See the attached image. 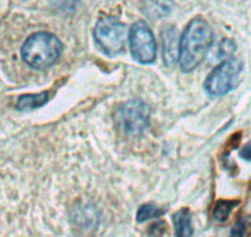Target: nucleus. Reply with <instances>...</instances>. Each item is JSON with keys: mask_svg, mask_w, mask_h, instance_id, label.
Wrapping results in <instances>:
<instances>
[{"mask_svg": "<svg viewBox=\"0 0 251 237\" xmlns=\"http://www.w3.org/2000/svg\"><path fill=\"white\" fill-rule=\"evenodd\" d=\"M213 43V32L204 20H192L182 33L178 45V63L183 72H191L206 58Z\"/></svg>", "mask_w": 251, "mask_h": 237, "instance_id": "nucleus-1", "label": "nucleus"}, {"mask_svg": "<svg viewBox=\"0 0 251 237\" xmlns=\"http://www.w3.org/2000/svg\"><path fill=\"white\" fill-rule=\"evenodd\" d=\"M62 50V43L54 35L37 32L25 41L21 47V57L32 68L46 69L58 61Z\"/></svg>", "mask_w": 251, "mask_h": 237, "instance_id": "nucleus-2", "label": "nucleus"}, {"mask_svg": "<svg viewBox=\"0 0 251 237\" xmlns=\"http://www.w3.org/2000/svg\"><path fill=\"white\" fill-rule=\"evenodd\" d=\"M243 63L238 59H226L211 72L204 82V89L212 96H222L231 90L239 82Z\"/></svg>", "mask_w": 251, "mask_h": 237, "instance_id": "nucleus-3", "label": "nucleus"}, {"mask_svg": "<svg viewBox=\"0 0 251 237\" xmlns=\"http://www.w3.org/2000/svg\"><path fill=\"white\" fill-rule=\"evenodd\" d=\"M116 120L120 129L126 134L141 135L148 127L151 111L143 101L129 100L118 108Z\"/></svg>", "mask_w": 251, "mask_h": 237, "instance_id": "nucleus-4", "label": "nucleus"}, {"mask_svg": "<svg viewBox=\"0 0 251 237\" xmlns=\"http://www.w3.org/2000/svg\"><path fill=\"white\" fill-rule=\"evenodd\" d=\"M126 26L112 18H105L98 21L95 26V40L99 47L107 56H117L125 46Z\"/></svg>", "mask_w": 251, "mask_h": 237, "instance_id": "nucleus-5", "label": "nucleus"}, {"mask_svg": "<svg viewBox=\"0 0 251 237\" xmlns=\"http://www.w3.org/2000/svg\"><path fill=\"white\" fill-rule=\"evenodd\" d=\"M129 46H131L132 56L139 63L149 64L155 61V38L144 21H137L132 25L129 30Z\"/></svg>", "mask_w": 251, "mask_h": 237, "instance_id": "nucleus-6", "label": "nucleus"}, {"mask_svg": "<svg viewBox=\"0 0 251 237\" xmlns=\"http://www.w3.org/2000/svg\"><path fill=\"white\" fill-rule=\"evenodd\" d=\"M174 227L176 237H191L194 234L191 214L188 209H181L174 215Z\"/></svg>", "mask_w": 251, "mask_h": 237, "instance_id": "nucleus-7", "label": "nucleus"}, {"mask_svg": "<svg viewBox=\"0 0 251 237\" xmlns=\"http://www.w3.org/2000/svg\"><path fill=\"white\" fill-rule=\"evenodd\" d=\"M180 45V43H178ZM163 48H164V61L170 66L178 59V46L176 45V33L173 30L166 31L163 35Z\"/></svg>", "mask_w": 251, "mask_h": 237, "instance_id": "nucleus-8", "label": "nucleus"}, {"mask_svg": "<svg viewBox=\"0 0 251 237\" xmlns=\"http://www.w3.org/2000/svg\"><path fill=\"white\" fill-rule=\"evenodd\" d=\"M48 101V93L42 91L38 94H26L19 98L16 108L19 110H33L41 108Z\"/></svg>", "mask_w": 251, "mask_h": 237, "instance_id": "nucleus-9", "label": "nucleus"}, {"mask_svg": "<svg viewBox=\"0 0 251 237\" xmlns=\"http://www.w3.org/2000/svg\"><path fill=\"white\" fill-rule=\"evenodd\" d=\"M238 204V200H219L214 205L213 217L218 221H226Z\"/></svg>", "mask_w": 251, "mask_h": 237, "instance_id": "nucleus-10", "label": "nucleus"}, {"mask_svg": "<svg viewBox=\"0 0 251 237\" xmlns=\"http://www.w3.org/2000/svg\"><path fill=\"white\" fill-rule=\"evenodd\" d=\"M171 9V4L169 0H148L146 5V13L148 15L156 18L168 14Z\"/></svg>", "mask_w": 251, "mask_h": 237, "instance_id": "nucleus-11", "label": "nucleus"}, {"mask_svg": "<svg viewBox=\"0 0 251 237\" xmlns=\"http://www.w3.org/2000/svg\"><path fill=\"white\" fill-rule=\"evenodd\" d=\"M163 212V210L156 207L155 205L147 204L139 207L138 212H137V220H138L139 222H143L146 221V220L153 219V217H159Z\"/></svg>", "mask_w": 251, "mask_h": 237, "instance_id": "nucleus-12", "label": "nucleus"}, {"mask_svg": "<svg viewBox=\"0 0 251 237\" xmlns=\"http://www.w3.org/2000/svg\"><path fill=\"white\" fill-rule=\"evenodd\" d=\"M234 48H235V45H234L233 41L223 40L221 43H218L213 56H216L218 59H224V58L230 57L231 53L234 52Z\"/></svg>", "mask_w": 251, "mask_h": 237, "instance_id": "nucleus-13", "label": "nucleus"}, {"mask_svg": "<svg viewBox=\"0 0 251 237\" xmlns=\"http://www.w3.org/2000/svg\"><path fill=\"white\" fill-rule=\"evenodd\" d=\"M246 234V222L244 220H240L236 222L235 226L231 229L230 237H244Z\"/></svg>", "mask_w": 251, "mask_h": 237, "instance_id": "nucleus-14", "label": "nucleus"}, {"mask_svg": "<svg viewBox=\"0 0 251 237\" xmlns=\"http://www.w3.org/2000/svg\"><path fill=\"white\" fill-rule=\"evenodd\" d=\"M240 156L243 157L244 159H246V161H251V144L246 145V146L244 147L243 151L240 152Z\"/></svg>", "mask_w": 251, "mask_h": 237, "instance_id": "nucleus-15", "label": "nucleus"}]
</instances>
